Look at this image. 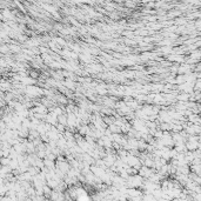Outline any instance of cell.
<instances>
[{"label": "cell", "mask_w": 201, "mask_h": 201, "mask_svg": "<svg viewBox=\"0 0 201 201\" xmlns=\"http://www.w3.org/2000/svg\"><path fill=\"white\" fill-rule=\"evenodd\" d=\"M23 84H25V85H32V84H34V80H32V78H23V79H20Z\"/></svg>", "instance_id": "obj_1"}]
</instances>
